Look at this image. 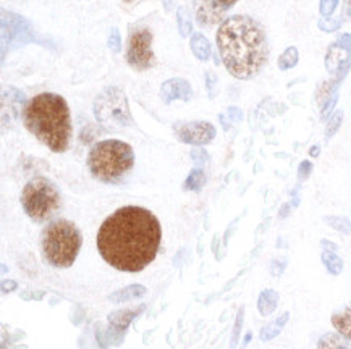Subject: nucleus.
Wrapping results in <instances>:
<instances>
[{"label":"nucleus","instance_id":"33","mask_svg":"<svg viewBox=\"0 0 351 349\" xmlns=\"http://www.w3.org/2000/svg\"><path fill=\"white\" fill-rule=\"evenodd\" d=\"M335 46L341 49V51L350 52L351 51V34H340L339 39H337Z\"/></svg>","mask_w":351,"mask_h":349},{"label":"nucleus","instance_id":"14","mask_svg":"<svg viewBox=\"0 0 351 349\" xmlns=\"http://www.w3.org/2000/svg\"><path fill=\"white\" fill-rule=\"evenodd\" d=\"M144 309H146V306H141L138 309H127V311L112 312V314L109 315V324L112 328L115 330V332L123 335L125 332H127L128 325L132 324L134 317H136L141 311H144Z\"/></svg>","mask_w":351,"mask_h":349},{"label":"nucleus","instance_id":"27","mask_svg":"<svg viewBox=\"0 0 351 349\" xmlns=\"http://www.w3.org/2000/svg\"><path fill=\"white\" fill-rule=\"evenodd\" d=\"M204 2L213 8H215V10L227 13L228 8H232L233 5H235L238 0H204Z\"/></svg>","mask_w":351,"mask_h":349},{"label":"nucleus","instance_id":"28","mask_svg":"<svg viewBox=\"0 0 351 349\" xmlns=\"http://www.w3.org/2000/svg\"><path fill=\"white\" fill-rule=\"evenodd\" d=\"M337 5H339V0H321L319 2V12L322 16H330L335 12Z\"/></svg>","mask_w":351,"mask_h":349},{"label":"nucleus","instance_id":"38","mask_svg":"<svg viewBox=\"0 0 351 349\" xmlns=\"http://www.w3.org/2000/svg\"><path fill=\"white\" fill-rule=\"evenodd\" d=\"M2 349H7V346H5V343H3V344H2Z\"/></svg>","mask_w":351,"mask_h":349},{"label":"nucleus","instance_id":"16","mask_svg":"<svg viewBox=\"0 0 351 349\" xmlns=\"http://www.w3.org/2000/svg\"><path fill=\"white\" fill-rule=\"evenodd\" d=\"M317 349H351V341L339 332H330L319 338Z\"/></svg>","mask_w":351,"mask_h":349},{"label":"nucleus","instance_id":"35","mask_svg":"<svg viewBox=\"0 0 351 349\" xmlns=\"http://www.w3.org/2000/svg\"><path fill=\"white\" fill-rule=\"evenodd\" d=\"M16 289V281L13 280H3L2 281V293L7 294V293H12V291Z\"/></svg>","mask_w":351,"mask_h":349},{"label":"nucleus","instance_id":"26","mask_svg":"<svg viewBox=\"0 0 351 349\" xmlns=\"http://www.w3.org/2000/svg\"><path fill=\"white\" fill-rule=\"evenodd\" d=\"M341 120H343V114H341L340 110L335 112V114L330 116V122H328V125H327V133H326L327 140H330V138L334 136L337 131H339V128H340V125H341Z\"/></svg>","mask_w":351,"mask_h":349},{"label":"nucleus","instance_id":"5","mask_svg":"<svg viewBox=\"0 0 351 349\" xmlns=\"http://www.w3.org/2000/svg\"><path fill=\"white\" fill-rule=\"evenodd\" d=\"M83 236L73 222L58 218L49 223L43 231V256L47 263L57 268H69L78 257Z\"/></svg>","mask_w":351,"mask_h":349},{"label":"nucleus","instance_id":"17","mask_svg":"<svg viewBox=\"0 0 351 349\" xmlns=\"http://www.w3.org/2000/svg\"><path fill=\"white\" fill-rule=\"evenodd\" d=\"M330 322L337 332L341 333L351 341V307H345L341 311L335 312V314H332Z\"/></svg>","mask_w":351,"mask_h":349},{"label":"nucleus","instance_id":"23","mask_svg":"<svg viewBox=\"0 0 351 349\" xmlns=\"http://www.w3.org/2000/svg\"><path fill=\"white\" fill-rule=\"evenodd\" d=\"M206 183V174L201 168L191 170V173L188 174V178L183 183V190L186 191H199Z\"/></svg>","mask_w":351,"mask_h":349},{"label":"nucleus","instance_id":"19","mask_svg":"<svg viewBox=\"0 0 351 349\" xmlns=\"http://www.w3.org/2000/svg\"><path fill=\"white\" fill-rule=\"evenodd\" d=\"M278 304V293L276 289H264L258 298V311L263 317L271 315L276 312Z\"/></svg>","mask_w":351,"mask_h":349},{"label":"nucleus","instance_id":"36","mask_svg":"<svg viewBox=\"0 0 351 349\" xmlns=\"http://www.w3.org/2000/svg\"><path fill=\"white\" fill-rule=\"evenodd\" d=\"M21 296H23L25 299H28V298H34V299H40L44 296V293L43 291H40V293H31V291H26V293H23L21 294Z\"/></svg>","mask_w":351,"mask_h":349},{"label":"nucleus","instance_id":"32","mask_svg":"<svg viewBox=\"0 0 351 349\" xmlns=\"http://www.w3.org/2000/svg\"><path fill=\"white\" fill-rule=\"evenodd\" d=\"M311 172H313V164L309 162V160H303V162L300 164V168H298V178L301 181L308 180Z\"/></svg>","mask_w":351,"mask_h":349},{"label":"nucleus","instance_id":"1","mask_svg":"<svg viewBox=\"0 0 351 349\" xmlns=\"http://www.w3.org/2000/svg\"><path fill=\"white\" fill-rule=\"evenodd\" d=\"M162 240L160 223L151 210L125 205L107 217L97 233L102 259L120 272L136 274L154 261Z\"/></svg>","mask_w":351,"mask_h":349},{"label":"nucleus","instance_id":"22","mask_svg":"<svg viewBox=\"0 0 351 349\" xmlns=\"http://www.w3.org/2000/svg\"><path fill=\"white\" fill-rule=\"evenodd\" d=\"M177 23H178V31L182 38H188L193 31V23H191V15L190 10L186 7H180L177 10Z\"/></svg>","mask_w":351,"mask_h":349},{"label":"nucleus","instance_id":"29","mask_svg":"<svg viewBox=\"0 0 351 349\" xmlns=\"http://www.w3.org/2000/svg\"><path fill=\"white\" fill-rule=\"evenodd\" d=\"M107 46H109L110 51H114L115 53L120 52L121 49V38H120V31L114 28L109 34V41H107Z\"/></svg>","mask_w":351,"mask_h":349},{"label":"nucleus","instance_id":"6","mask_svg":"<svg viewBox=\"0 0 351 349\" xmlns=\"http://www.w3.org/2000/svg\"><path fill=\"white\" fill-rule=\"evenodd\" d=\"M62 199L57 186L44 177H36L26 183L21 192V205L26 216L36 223H44L52 218L60 209Z\"/></svg>","mask_w":351,"mask_h":349},{"label":"nucleus","instance_id":"7","mask_svg":"<svg viewBox=\"0 0 351 349\" xmlns=\"http://www.w3.org/2000/svg\"><path fill=\"white\" fill-rule=\"evenodd\" d=\"M94 115L104 129H121L133 125L128 99L120 88H106L94 101Z\"/></svg>","mask_w":351,"mask_h":349},{"label":"nucleus","instance_id":"12","mask_svg":"<svg viewBox=\"0 0 351 349\" xmlns=\"http://www.w3.org/2000/svg\"><path fill=\"white\" fill-rule=\"evenodd\" d=\"M195 8H196V20L201 26H206V28H213L215 25H222L227 18L225 15L227 13L219 12L213 8L204 0H195Z\"/></svg>","mask_w":351,"mask_h":349},{"label":"nucleus","instance_id":"11","mask_svg":"<svg viewBox=\"0 0 351 349\" xmlns=\"http://www.w3.org/2000/svg\"><path fill=\"white\" fill-rule=\"evenodd\" d=\"M191 97H193V89L186 79L172 78L162 84L160 88V99L164 101L165 104H170V102L175 99L188 102L191 101Z\"/></svg>","mask_w":351,"mask_h":349},{"label":"nucleus","instance_id":"30","mask_svg":"<svg viewBox=\"0 0 351 349\" xmlns=\"http://www.w3.org/2000/svg\"><path fill=\"white\" fill-rule=\"evenodd\" d=\"M243 315H245V309H240L237 315V322H235V328H233V335H232V348L237 346L238 339H240V332H241V325H243Z\"/></svg>","mask_w":351,"mask_h":349},{"label":"nucleus","instance_id":"21","mask_svg":"<svg viewBox=\"0 0 351 349\" xmlns=\"http://www.w3.org/2000/svg\"><path fill=\"white\" fill-rule=\"evenodd\" d=\"M298 60H300V52L296 47H288L285 52L282 53L280 57H278V68L282 71H287V70H291L293 66L298 65Z\"/></svg>","mask_w":351,"mask_h":349},{"label":"nucleus","instance_id":"13","mask_svg":"<svg viewBox=\"0 0 351 349\" xmlns=\"http://www.w3.org/2000/svg\"><path fill=\"white\" fill-rule=\"evenodd\" d=\"M322 263L330 275H340L343 270V261L337 254V246L328 240H322Z\"/></svg>","mask_w":351,"mask_h":349},{"label":"nucleus","instance_id":"4","mask_svg":"<svg viewBox=\"0 0 351 349\" xmlns=\"http://www.w3.org/2000/svg\"><path fill=\"white\" fill-rule=\"evenodd\" d=\"M134 152L132 146L119 140L99 141L88 155V168L96 180L117 183L133 168Z\"/></svg>","mask_w":351,"mask_h":349},{"label":"nucleus","instance_id":"15","mask_svg":"<svg viewBox=\"0 0 351 349\" xmlns=\"http://www.w3.org/2000/svg\"><path fill=\"white\" fill-rule=\"evenodd\" d=\"M288 320H290V312H283V314L280 317H277L276 320H272L271 324L264 325L263 330H261L259 333V338L261 341H271V339L277 338L278 335L282 333L283 326H285L288 324Z\"/></svg>","mask_w":351,"mask_h":349},{"label":"nucleus","instance_id":"9","mask_svg":"<svg viewBox=\"0 0 351 349\" xmlns=\"http://www.w3.org/2000/svg\"><path fill=\"white\" fill-rule=\"evenodd\" d=\"M175 133L180 141L191 146H206L215 138V128L209 122L182 123L175 128Z\"/></svg>","mask_w":351,"mask_h":349},{"label":"nucleus","instance_id":"24","mask_svg":"<svg viewBox=\"0 0 351 349\" xmlns=\"http://www.w3.org/2000/svg\"><path fill=\"white\" fill-rule=\"evenodd\" d=\"M327 225L335 228L337 231H340L341 235H350L351 233V222L345 217H326L324 218Z\"/></svg>","mask_w":351,"mask_h":349},{"label":"nucleus","instance_id":"18","mask_svg":"<svg viewBox=\"0 0 351 349\" xmlns=\"http://www.w3.org/2000/svg\"><path fill=\"white\" fill-rule=\"evenodd\" d=\"M144 294H146V286L130 285V286H125V288H121L119 291H115V293H112L109 299L112 302L120 304V302H125V301H132V299L141 298V296H144Z\"/></svg>","mask_w":351,"mask_h":349},{"label":"nucleus","instance_id":"25","mask_svg":"<svg viewBox=\"0 0 351 349\" xmlns=\"http://www.w3.org/2000/svg\"><path fill=\"white\" fill-rule=\"evenodd\" d=\"M343 25V21H341V18H328V16H324L319 20V29L326 31V33H334L340 28V26Z\"/></svg>","mask_w":351,"mask_h":349},{"label":"nucleus","instance_id":"3","mask_svg":"<svg viewBox=\"0 0 351 349\" xmlns=\"http://www.w3.org/2000/svg\"><path fill=\"white\" fill-rule=\"evenodd\" d=\"M26 129L52 152H65L71 140V116L66 101L53 92L34 96L25 107Z\"/></svg>","mask_w":351,"mask_h":349},{"label":"nucleus","instance_id":"20","mask_svg":"<svg viewBox=\"0 0 351 349\" xmlns=\"http://www.w3.org/2000/svg\"><path fill=\"white\" fill-rule=\"evenodd\" d=\"M190 46H191V51L196 55V58H199V60H202V62L209 60L213 51H210V42L208 41V38H206V36H202L201 33H195L190 39Z\"/></svg>","mask_w":351,"mask_h":349},{"label":"nucleus","instance_id":"34","mask_svg":"<svg viewBox=\"0 0 351 349\" xmlns=\"http://www.w3.org/2000/svg\"><path fill=\"white\" fill-rule=\"evenodd\" d=\"M341 21H351V0H343V8H341Z\"/></svg>","mask_w":351,"mask_h":349},{"label":"nucleus","instance_id":"10","mask_svg":"<svg viewBox=\"0 0 351 349\" xmlns=\"http://www.w3.org/2000/svg\"><path fill=\"white\" fill-rule=\"evenodd\" d=\"M25 104V94L21 91H18L15 88H8L3 91L2 94V123L3 127L7 125V120H8V125L12 122H15V120L20 116L21 114V107Z\"/></svg>","mask_w":351,"mask_h":349},{"label":"nucleus","instance_id":"2","mask_svg":"<svg viewBox=\"0 0 351 349\" xmlns=\"http://www.w3.org/2000/svg\"><path fill=\"white\" fill-rule=\"evenodd\" d=\"M217 47L225 68L237 79L254 78L269 60L265 31L247 15L228 16L219 26Z\"/></svg>","mask_w":351,"mask_h":349},{"label":"nucleus","instance_id":"37","mask_svg":"<svg viewBox=\"0 0 351 349\" xmlns=\"http://www.w3.org/2000/svg\"><path fill=\"white\" fill-rule=\"evenodd\" d=\"M309 154H311V157H317V155H319V146H313L311 151H309Z\"/></svg>","mask_w":351,"mask_h":349},{"label":"nucleus","instance_id":"31","mask_svg":"<svg viewBox=\"0 0 351 349\" xmlns=\"http://www.w3.org/2000/svg\"><path fill=\"white\" fill-rule=\"evenodd\" d=\"M191 159L196 165H202V164H206L209 160V154L204 149H199V147H196V149L191 151Z\"/></svg>","mask_w":351,"mask_h":349},{"label":"nucleus","instance_id":"8","mask_svg":"<svg viewBox=\"0 0 351 349\" xmlns=\"http://www.w3.org/2000/svg\"><path fill=\"white\" fill-rule=\"evenodd\" d=\"M127 62L136 71H146L156 65V57L152 52V33L144 26L132 29L127 49Z\"/></svg>","mask_w":351,"mask_h":349}]
</instances>
